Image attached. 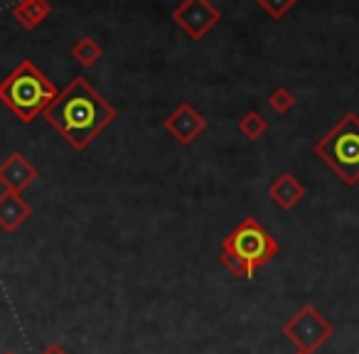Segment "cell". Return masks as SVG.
<instances>
[{"mask_svg":"<svg viewBox=\"0 0 359 354\" xmlns=\"http://www.w3.org/2000/svg\"><path fill=\"white\" fill-rule=\"evenodd\" d=\"M45 118L72 148L84 150L116 121V109L84 76H76L47 106Z\"/></svg>","mask_w":359,"mask_h":354,"instance_id":"cell-1","label":"cell"},{"mask_svg":"<svg viewBox=\"0 0 359 354\" xmlns=\"http://www.w3.org/2000/svg\"><path fill=\"white\" fill-rule=\"evenodd\" d=\"M278 256V241L254 219L246 217L222 241V266L236 278H254V273Z\"/></svg>","mask_w":359,"mask_h":354,"instance_id":"cell-2","label":"cell"},{"mask_svg":"<svg viewBox=\"0 0 359 354\" xmlns=\"http://www.w3.org/2000/svg\"><path fill=\"white\" fill-rule=\"evenodd\" d=\"M57 86L37 69L32 62H22L3 84H0V101L22 121L30 123L47 106L57 99Z\"/></svg>","mask_w":359,"mask_h":354,"instance_id":"cell-3","label":"cell"},{"mask_svg":"<svg viewBox=\"0 0 359 354\" xmlns=\"http://www.w3.org/2000/svg\"><path fill=\"white\" fill-rule=\"evenodd\" d=\"M315 155L334 170L344 185L354 187L359 182V116L347 111L318 143Z\"/></svg>","mask_w":359,"mask_h":354,"instance_id":"cell-4","label":"cell"},{"mask_svg":"<svg viewBox=\"0 0 359 354\" xmlns=\"http://www.w3.org/2000/svg\"><path fill=\"white\" fill-rule=\"evenodd\" d=\"M280 334H283L290 344H295L298 352L313 354V352H318L327 339H332L334 325L330 322L315 305H303V308L280 327Z\"/></svg>","mask_w":359,"mask_h":354,"instance_id":"cell-5","label":"cell"},{"mask_svg":"<svg viewBox=\"0 0 359 354\" xmlns=\"http://www.w3.org/2000/svg\"><path fill=\"white\" fill-rule=\"evenodd\" d=\"M172 20L190 40H205L207 32H212L222 20L219 8L212 0H182L172 11Z\"/></svg>","mask_w":359,"mask_h":354,"instance_id":"cell-6","label":"cell"},{"mask_svg":"<svg viewBox=\"0 0 359 354\" xmlns=\"http://www.w3.org/2000/svg\"><path fill=\"white\" fill-rule=\"evenodd\" d=\"M165 130L177 140L180 145H192L207 130V118L192 104H180L172 114L165 118Z\"/></svg>","mask_w":359,"mask_h":354,"instance_id":"cell-7","label":"cell"},{"mask_svg":"<svg viewBox=\"0 0 359 354\" xmlns=\"http://www.w3.org/2000/svg\"><path fill=\"white\" fill-rule=\"evenodd\" d=\"M37 177V170L25 160V155L15 153L0 165V182L11 192H22L27 185H32Z\"/></svg>","mask_w":359,"mask_h":354,"instance_id":"cell-8","label":"cell"},{"mask_svg":"<svg viewBox=\"0 0 359 354\" xmlns=\"http://www.w3.org/2000/svg\"><path fill=\"white\" fill-rule=\"evenodd\" d=\"M269 197L276 207H280L283 212H290L305 197V185L293 172H280L269 185Z\"/></svg>","mask_w":359,"mask_h":354,"instance_id":"cell-9","label":"cell"},{"mask_svg":"<svg viewBox=\"0 0 359 354\" xmlns=\"http://www.w3.org/2000/svg\"><path fill=\"white\" fill-rule=\"evenodd\" d=\"M30 215V205L18 192H8L0 197V229L3 231H18Z\"/></svg>","mask_w":359,"mask_h":354,"instance_id":"cell-10","label":"cell"},{"mask_svg":"<svg viewBox=\"0 0 359 354\" xmlns=\"http://www.w3.org/2000/svg\"><path fill=\"white\" fill-rule=\"evenodd\" d=\"M266 130H269V121H266L256 109L246 111V114L239 118V133L244 135V138L259 140V138H264Z\"/></svg>","mask_w":359,"mask_h":354,"instance_id":"cell-11","label":"cell"},{"mask_svg":"<svg viewBox=\"0 0 359 354\" xmlns=\"http://www.w3.org/2000/svg\"><path fill=\"white\" fill-rule=\"evenodd\" d=\"M72 55H74V60L79 62L81 67H94L96 62L101 60V45L94 37H84V40H79L74 45Z\"/></svg>","mask_w":359,"mask_h":354,"instance_id":"cell-12","label":"cell"},{"mask_svg":"<svg viewBox=\"0 0 359 354\" xmlns=\"http://www.w3.org/2000/svg\"><path fill=\"white\" fill-rule=\"evenodd\" d=\"M269 106H271V109H273L278 116L290 114V111H293V106H295V96H293V91L285 89V86H278V89H276V91H271V96H269Z\"/></svg>","mask_w":359,"mask_h":354,"instance_id":"cell-13","label":"cell"},{"mask_svg":"<svg viewBox=\"0 0 359 354\" xmlns=\"http://www.w3.org/2000/svg\"><path fill=\"white\" fill-rule=\"evenodd\" d=\"M256 3H259L261 11L269 13L273 20H283V15H288L295 6V0H256Z\"/></svg>","mask_w":359,"mask_h":354,"instance_id":"cell-14","label":"cell"},{"mask_svg":"<svg viewBox=\"0 0 359 354\" xmlns=\"http://www.w3.org/2000/svg\"><path fill=\"white\" fill-rule=\"evenodd\" d=\"M42 354H69V352H67L62 344H47V347L42 349Z\"/></svg>","mask_w":359,"mask_h":354,"instance_id":"cell-15","label":"cell"},{"mask_svg":"<svg viewBox=\"0 0 359 354\" xmlns=\"http://www.w3.org/2000/svg\"><path fill=\"white\" fill-rule=\"evenodd\" d=\"M6 354H15V352H6Z\"/></svg>","mask_w":359,"mask_h":354,"instance_id":"cell-16","label":"cell"},{"mask_svg":"<svg viewBox=\"0 0 359 354\" xmlns=\"http://www.w3.org/2000/svg\"><path fill=\"white\" fill-rule=\"evenodd\" d=\"M298 354H303V352H298Z\"/></svg>","mask_w":359,"mask_h":354,"instance_id":"cell-17","label":"cell"},{"mask_svg":"<svg viewBox=\"0 0 359 354\" xmlns=\"http://www.w3.org/2000/svg\"><path fill=\"white\" fill-rule=\"evenodd\" d=\"M295 3H298V0H295Z\"/></svg>","mask_w":359,"mask_h":354,"instance_id":"cell-18","label":"cell"}]
</instances>
